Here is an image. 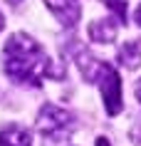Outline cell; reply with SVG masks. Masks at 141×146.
<instances>
[{
  "label": "cell",
  "instance_id": "6da1fadb",
  "mask_svg": "<svg viewBox=\"0 0 141 146\" xmlns=\"http://www.w3.org/2000/svg\"><path fill=\"white\" fill-rule=\"evenodd\" d=\"M5 74L17 84H32L40 87L42 77H55L62 79L64 72L55 69V62L47 57V52L25 32H15L10 35L5 42Z\"/></svg>",
  "mask_w": 141,
  "mask_h": 146
},
{
  "label": "cell",
  "instance_id": "7a4b0ae2",
  "mask_svg": "<svg viewBox=\"0 0 141 146\" xmlns=\"http://www.w3.org/2000/svg\"><path fill=\"white\" fill-rule=\"evenodd\" d=\"M74 129H77V119H74L72 111L57 107V104H50V102L40 109V114H37V131L47 139V141H52V144L64 141L67 136H72Z\"/></svg>",
  "mask_w": 141,
  "mask_h": 146
},
{
  "label": "cell",
  "instance_id": "3957f363",
  "mask_svg": "<svg viewBox=\"0 0 141 146\" xmlns=\"http://www.w3.org/2000/svg\"><path fill=\"white\" fill-rule=\"evenodd\" d=\"M99 89H102V99H104V109L109 116H117L121 109H124V102H121V77L119 72L109 64V69L102 74V79L97 82Z\"/></svg>",
  "mask_w": 141,
  "mask_h": 146
},
{
  "label": "cell",
  "instance_id": "277c9868",
  "mask_svg": "<svg viewBox=\"0 0 141 146\" xmlns=\"http://www.w3.org/2000/svg\"><path fill=\"white\" fill-rule=\"evenodd\" d=\"M74 62H77L82 77H84L89 84H97V82L102 79V74L109 69V64H107V62L97 60V57H94V54H89L87 50H77V52H74Z\"/></svg>",
  "mask_w": 141,
  "mask_h": 146
},
{
  "label": "cell",
  "instance_id": "5b68a950",
  "mask_svg": "<svg viewBox=\"0 0 141 146\" xmlns=\"http://www.w3.org/2000/svg\"><path fill=\"white\" fill-rule=\"evenodd\" d=\"M45 5L52 10V15L64 25V27H74L82 17V5L79 0H45Z\"/></svg>",
  "mask_w": 141,
  "mask_h": 146
},
{
  "label": "cell",
  "instance_id": "8992f818",
  "mask_svg": "<svg viewBox=\"0 0 141 146\" xmlns=\"http://www.w3.org/2000/svg\"><path fill=\"white\" fill-rule=\"evenodd\" d=\"M0 146H32V134L23 124H5L0 129Z\"/></svg>",
  "mask_w": 141,
  "mask_h": 146
},
{
  "label": "cell",
  "instance_id": "52a82bcc",
  "mask_svg": "<svg viewBox=\"0 0 141 146\" xmlns=\"http://www.w3.org/2000/svg\"><path fill=\"white\" fill-rule=\"evenodd\" d=\"M87 35H89V40L92 42H99V45H107V42H111V40L117 37V23L114 20H94L92 25H89V30H87Z\"/></svg>",
  "mask_w": 141,
  "mask_h": 146
},
{
  "label": "cell",
  "instance_id": "ba28073f",
  "mask_svg": "<svg viewBox=\"0 0 141 146\" xmlns=\"http://www.w3.org/2000/svg\"><path fill=\"white\" fill-rule=\"evenodd\" d=\"M119 64L126 69H136L141 64V40L136 42H126L119 47Z\"/></svg>",
  "mask_w": 141,
  "mask_h": 146
},
{
  "label": "cell",
  "instance_id": "9c48e42d",
  "mask_svg": "<svg viewBox=\"0 0 141 146\" xmlns=\"http://www.w3.org/2000/svg\"><path fill=\"white\" fill-rule=\"evenodd\" d=\"M104 5H109V8L117 13L119 20H121V23H126V5H124V0H104Z\"/></svg>",
  "mask_w": 141,
  "mask_h": 146
},
{
  "label": "cell",
  "instance_id": "30bf717a",
  "mask_svg": "<svg viewBox=\"0 0 141 146\" xmlns=\"http://www.w3.org/2000/svg\"><path fill=\"white\" fill-rule=\"evenodd\" d=\"M129 139H131L134 144H141V119L129 129Z\"/></svg>",
  "mask_w": 141,
  "mask_h": 146
},
{
  "label": "cell",
  "instance_id": "8fae6325",
  "mask_svg": "<svg viewBox=\"0 0 141 146\" xmlns=\"http://www.w3.org/2000/svg\"><path fill=\"white\" fill-rule=\"evenodd\" d=\"M97 146H111L107 136H97Z\"/></svg>",
  "mask_w": 141,
  "mask_h": 146
},
{
  "label": "cell",
  "instance_id": "7c38bea8",
  "mask_svg": "<svg viewBox=\"0 0 141 146\" xmlns=\"http://www.w3.org/2000/svg\"><path fill=\"white\" fill-rule=\"evenodd\" d=\"M134 23H136V25L141 27V5L136 8V13H134Z\"/></svg>",
  "mask_w": 141,
  "mask_h": 146
},
{
  "label": "cell",
  "instance_id": "4fadbf2b",
  "mask_svg": "<svg viewBox=\"0 0 141 146\" xmlns=\"http://www.w3.org/2000/svg\"><path fill=\"white\" fill-rule=\"evenodd\" d=\"M134 94H136V99L141 102V79H139V82H136V87H134Z\"/></svg>",
  "mask_w": 141,
  "mask_h": 146
},
{
  "label": "cell",
  "instance_id": "5bb4252c",
  "mask_svg": "<svg viewBox=\"0 0 141 146\" xmlns=\"http://www.w3.org/2000/svg\"><path fill=\"white\" fill-rule=\"evenodd\" d=\"M3 27H5V17H3V13H0V32H3Z\"/></svg>",
  "mask_w": 141,
  "mask_h": 146
}]
</instances>
